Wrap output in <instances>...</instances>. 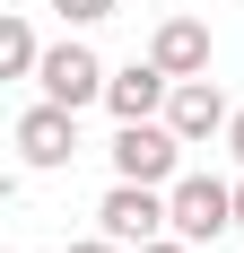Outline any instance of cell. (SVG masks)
Masks as SVG:
<instances>
[{"instance_id":"cell-8","label":"cell","mask_w":244,"mask_h":253,"mask_svg":"<svg viewBox=\"0 0 244 253\" xmlns=\"http://www.w3.org/2000/svg\"><path fill=\"white\" fill-rule=\"evenodd\" d=\"M148 61H157L166 79H201L209 70V26L201 18H166L157 35H148Z\"/></svg>"},{"instance_id":"cell-13","label":"cell","mask_w":244,"mask_h":253,"mask_svg":"<svg viewBox=\"0 0 244 253\" xmlns=\"http://www.w3.org/2000/svg\"><path fill=\"white\" fill-rule=\"evenodd\" d=\"M227 157L244 166V105H236V123H227Z\"/></svg>"},{"instance_id":"cell-5","label":"cell","mask_w":244,"mask_h":253,"mask_svg":"<svg viewBox=\"0 0 244 253\" xmlns=\"http://www.w3.org/2000/svg\"><path fill=\"white\" fill-rule=\"evenodd\" d=\"M105 79H114V70H105L96 52L79 44V35H61V44L44 52V70H35V87H44L52 105H79V114H87V105H105Z\"/></svg>"},{"instance_id":"cell-6","label":"cell","mask_w":244,"mask_h":253,"mask_svg":"<svg viewBox=\"0 0 244 253\" xmlns=\"http://www.w3.org/2000/svg\"><path fill=\"white\" fill-rule=\"evenodd\" d=\"M166 123H174V131H183V140L201 149V140H227V123H236V105L218 96V79L201 70V79H174V96H166Z\"/></svg>"},{"instance_id":"cell-7","label":"cell","mask_w":244,"mask_h":253,"mask_svg":"<svg viewBox=\"0 0 244 253\" xmlns=\"http://www.w3.org/2000/svg\"><path fill=\"white\" fill-rule=\"evenodd\" d=\"M166 96H174V79L157 70V61H122V70L105 79V114H114V123H148V114H166Z\"/></svg>"},{"instance_id":"cell-3","label":"cell","mask_w":244,"mask_h":253,"mask_svg":"<svg viewBox=\"0 0 244 253\" xmlns=\"http://www.w3.org/2000/svg\"><path fill=\"white\" fill-rule=\"evenodd\" d=\"M166 210H174V236H183V245H218V236L236 227V183H218V175H174V183H166Z\"/></svg>"},{"instance_id":"cell-2","label":"cell","mask_w":244,"mask_h":253,"mask_svg":"<svg viewBox=\"0 0 244 253\" xmlns=\"http://www.w3.org/2000/svg\"><path fill=\"white\" fill-rule=\"evenodd\" d=\"M9 140H18V166H26V175H61V166L79 157V105L35 96V105L18 114V131H9Z\"/></svg>"},{"instance_id":"cell-9","label":"cell","mask_w":244,"mask_h":253,"mask_svg":"<svg viewBox=\"0 0 244 253\" xmlns=\"http://www.w3.org/2000/svg\"><path fill=\"white\" fill-rule=\"evenodd\" d=\"M35 70H44V44H35V26L9 9V18H0V79H35Z\"/></svg>"},{"instance_id":"cell-11","label":"cell","mask_w":244,"mask_h":253,"mask_svg":"<svg viewBox=\"0 0 244 253\" xmlns=\"http://www.w3.org/2000/svg\"><path fill=\"white\" fill-rule=\"evenodd\" d=\"M61 253H131V245H114V236L96 227V236H79V245H61Z\"/></svg>"},{"instance_id":"cell-1","label":"cell","mask_w":244,"mask_h":253,"mask_svg":"<svg viewBox=\"0 0 244 253\" xmlns=\"http://www.w3.org/2000/svg\"><path fill=\"white\" fill-rule=\"evenodd\" d=\"M183 149H192V140H183V131L166 123V114H148V123H114V175L122 183H174L183 175Z\"/></svg>"},{"instance_id":"cell-4","label":"cell","mask_w":244,"mask_h":253,"mask_svg":"<svg viewBox=\"0 0 244 253\" xmlns=\"http://www.w3.org/2000/svg\"><path fill=\"white\" fill-rule=\"evenodd\" d=\"M96 227L105 236H114V245H131V253H140L148 245V236H166L174 227V210H166V183H105V201H96Z\"/></svg>"},{"instance_id":"cell-12","label":"cell","mask_w":244,"mask_h":253,"mask_svg":"<svg viewBox=\"0 0 244 253\" xmlns=\"http://www.w3.org/2000/svg\"><path fill=\"white\" fill-rule=\"evenodd\" d=\"M140 253H201V245H183V236H174V227H166V236H148V245H140Z\"/></svg>"},{"instance_id":"cell-10","label":"cell","mask_w":244,"mask_h":253,"mask_svg":"<svg viewBox=\"0 0 244 253\" xmlns=\"http://www.w3.org/2000/svg\"><path fill=\"white\" fill-rule=\"evenodd\" d=\"M44 9H52L61 26H105V18L122 9V0H44Z\"/></svg>"},{"instance_id":"cell-14","label":"cell","mask_w":244,"mask_h":253,"mask_svg":"<svg viewBox=\"0 0 244 253\" xmlns=\"http://www.w3.org/2000/svg\"><path fill=\"white\" fill-rule=\"evenodd\" d=\"M236 227H244V175H236Z\"/></svg>"}]
</instances>
